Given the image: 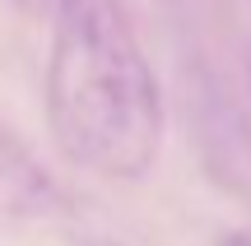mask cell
<instances>
[{
	"mask_svg": "<svg viewBox=\"0 0 251 246\" xmlns=\"http://www.w3.org/2000/svg\"><path fill=\"white\" fill-rule=\"evenodd\" d=\"M65 204L61 181L42 167V158L0 121V219L37 223Z\"/></svg>",
	"mask_w": 251,
	"mask_h": 246,
	"instance_id": "2",
	"label": "cell"
},
{
	"mask_svg": "<svg viewBox=\"0 0 251 246\" xmlns=\"http://www.w3.org/2000/svg\"><path fill=\"white\" fill-rule=\"evenodd\" d=\"M219 246H251V232H228Z\"/></svg>",
	"mask_w": 251,
	"mask_h": 246,
	"instance_id": "3",
	"label": "cell"
},
{
	"mask_svg": "<svg viewBox=\"0 0 251 246\" xmlns=\"http://www.w3.org/2000/svg\"><path fill=\"white\" fill-rule=\"evenodd\" d=\"M47 126L75 167L107 181L153 172L168 135L163 84L121 0H56Z\"/></svg>",
	"mask_w": 251,
	"mask_h": 246,
	"instance_id": "1",
	"label": "cell"
}]
</instances>
